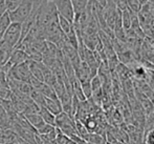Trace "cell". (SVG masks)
<instances>
[{"label": "cell", "mask_w": 154, "mask_h": 144, "mask_svg": "<svg viewBox=\"0 0 154 144\" xmlns=\"http://www.w3.org/2000/svg\"><path fill=\"white\" fill-rule=\"evenodd\" d=\"M57 19L58 13L53 1L51 0H42L36 18V27L39 30V35H40L41 39H43V30L45 27Z\"/></svg>", "instance_id": "6da1fadb"}, {"label": "cell", "mask_w": 154, "mask_h": 144, "mask_svg": "<svg viewBox=\"0 0 154 144\" xmlns=\"http://www.w3.org/2000/svg\"><path fill=\"white\" fill-rule=\"evenodd\" d=\"M34 2L35 0H22V2L19 4L16 10L8 13L11 21L22 24L29 18V15L32 14V8H34Z\"/></svg>", "instance_id": "7a4b0ae2"}, {"label": "cell", "mask_w": 154, "mask_h": 144, "mask_svg": "<svg viewBox=\"0 0 154 144\" xmlns=\"http://www.w3.org/2000/svg\"><path fill=\"white\" fill-rule=\"evenodd\" d=\"M29 62V61H27ZM24 62L18 65H14L11 69V71L8 72L6 78H11V79L17 80V81H22V82H27L29 83L31 78L32 77L31 71H29V63Z\"/></svg>", "instance_id": "3957f363"}, {"label": "cell", "mask_w": 154, "mask_h": 144, "mask_svg": "<svg viewBox=\"0 0 154 144\" xmlns=\"http://www.w3.org/2000/svg\"><path fill=\"white\" fill-rule=\"evenodd\" d=\"M20 37H21V24L20 23L12 22L10 24V27L4 32V34L2 35V41L6 42L13 49H16L19 41H20Z\"/></svg>", "instance_id": "277c9868"}, {"label": "cell", "mask_w": 154, "mask_h": 144, "mask_svg": "<svg viewBox=\"0 0 154 144\" xmlns=\"http://www.w3.org/2000/svg\"><path fill=\"white\" fill-rule=\"evenodd\" d=\"M59 16L67 19L71 23L75 20V8L70 0H51Z\"/></svg>", "instance_id": "5b68a950"}, {"label": "cell", "mask_w": 154, "mask_h": 144, "mask_svg": "<svg viewBox=\"0 0 154 144\" xmlns=\"http://www.w3.org/2000/svg\"><path fill=\"white\" fill-rule=\"evenodd\" d=\"M29 60H31V59H29V56L27 55L26 52H24L23 50L20 49H15L13 51L10 59H8V62L14 66V65H18L21 64V63L27 62Z\"/></svg>", "instance_id": "8992f818"}, {"label": "cell", "mask_w": 154, "mask_h": 144, "mask_svg": "<svg viewBox=\"0 0 154 144\" xmlns=\"http://www.w3.org/2000/svg\"><path fill=\"white\" fill-rule=\"evenodd\" d=\"M13 51H14V49L11 45H8V43L2 40L0 41V66H2L8 62Z\"/></svg>", "instance_id": "52a82bcc"}, {"label": "cell", "mask_w": 154, "mask_h": 144, "mask_svg": "<svg viewBox=\"0 0 154 144\" xmlns=\"http://www.w3.org/2000/svg\"><path fill=\"white\" fill-rule=\"evenodd\" d=\"M23 117L29 122V125H31L32 128H35L36 130H40L45 124L43 119L41 118V116L39 114H25V115H23Z\"/></svg>", "instance_id": "ba28073f"}, {"label": "cell", "mask_w": 154, "mask_h": 144, "mask_svg": "<svg viewBox=\"0 0 154 144\" xmlns=\"http://www.w3.org/2000/svg\"><path fill=\"white\" fill-rule=\"evenodd\" d=\"M45 108L47 110L51 113L54 116H57L62 113V106L60 103V100H53V99H48L46 98L45 99Z\"/></svg>", "instance_id": "9c48e42d"}, {"label": "cell", "mask_w": 154, "mask_h": 144, "mask_svg": "<svg viewBox=\"0 0 154 144\" xmlns=\"http://www.w3.org/2000/svg\"><path fill=\"white\" fill-rule=\"evenodd\" d=\"M58 23H59L60 30H62L64 36L69 35L73 30H75L73 29V24L70 22V21H68L67 19L63 18L61 16H59V15H58Z\"/></svg>", "instance_id": "30bf717a"}, {"label": "cell", "mask_w": 154, "mask_h": 144, "mask_svg": "<svg viewBox=\"0 0 154 144\" xmlns=\"http://www.w3.org/2000/svg\"><path fill=\"white\" fill-rule=\"evenodd\" d=\"M39 115L41 116V118L43 119L45 124H51L55 125V120L56 116H54L49 110H47L45 107H40L39 108Z\"/></svg>", "instance_id": "8fae6325"}, {"label": "cell", "mask_w": 154, "mask_h": 144, "mask_svg": "<svg viewBox=\"0 0 154 144\" xmlns=\"http://www.w3.org/2000/svg\"><path fill=\"white\" fill-rule=\"evenodd\" d=\"M70 1L73 5V8H75V16H77V15L82 14V13L87 8L89 0H70Z\"/></svg>", "instance_id": "7c38bea8"}, {"label": "cell", "mask_w": 154, "mask_h": 144, "mask_svg": "<svg viewBox=\"0 0 154 144\" xmlns=\"http://www.w3.org/2000/svg\"><path fill=\"white\" fill-rule=\"evenodd\" d=\"M12 23L10 18V15H8V12L5 13L3 16L0 17V35H3L4 32L6 30L10 24Z\"/></svg>", "instance_id": "4fadbf2b"}, {"label": "cell", "mask_w": 154, "mask_h": 144, "mask_svg": "<svg viewBox=\"0 0 154 144\" xmlns=\"http://www.w3.org/2000/svg\"><path fill=\"white\" fill-rule=\"evenodd\" d=\"M81 87L82 91H83V94L85 96L86 100L91 99L92 97V89H91V85H90V81L89 82H84V83H81Z\"/></svg>", "instance_id": "5bb4252c"}, {"label": "cell", "mask_w": 154, "mask_h": 144, "mask_svg": "<svg viewBox=\"0 0 154 144\" xmlns=\"http://www.w3.org/2000/svg\"><path fill=\"white\" fill-rule=\"evenodd\" d=\"M6 4V8H8V12H13L14 10H16L18 8L19 4L22 2V0H4Z\"/></svg>", "instance_id": "9a60e30c"}, {"label": "cell", "mask_w": 154, "mask_h": 144, "mask_svg": "<svg viewBox=\"0 0 154 144\" xmlns=\"http://www.w3.org/2000/svg\"><path fill=\"white\" fill-rule=\"evenodd\" d=\"M5 13H8V8L4 0H0V17L3 16Z\"/></svg>", "instance_id": "2e32d148"}, {"label": "cell", "mask_w": 154, "mask_h": 144, "mask_svg": "<svg viewBox=\"0 0 154 144\" xmlns=\"http://www.w3.org/2000/svg\"><path fill=\"white\" fill-rule=\"evenodd\" d=\"M140 1V5H145V4L148 2V0H138Z\"/></svg>", "instance_id": "e0dca14e"}, {"label": "cell", "mask_w": 154, "mask_h": 144, "mask_svg": "<svg viewBox=\"0 0 154 144\" xmlns=\"http://www.w3.org/2000/svg\"><path fill=\"white\" fill-rule=\"evenodd\" d=\"M138 144H146V143H144V142H140V143H138Z\"/></svg>", "instance_id": "ac0fdd59"}]
</instances>
